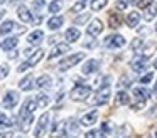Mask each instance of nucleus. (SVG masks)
<instances>
[{"label": "nucleus", "instance_id": "nucleus-1", "mask_svg": "<svg viewBox=\"0 0 157 138\" xmlns=\"http://www.w3.org/2000/svg\"><path fill=\"white\" fill-rule=\"evenodd\" d=\"M90 93H91V88L90 86L78 84V86H75L73 91H71V99L73 101H85L86 98L90 96Z\"/></svg>", "mask_w": 157, "mask_h": 138}, {"label": "nucleus", "instance_id": "nucleus-2", "mask_svg": "<svg viewBox=\"0 0 157 138\" xmlns=\"http://www.w3.org/2000/svg\"><path fill=\"white\" fill-rule=\"evenodd\" d=\"M83 59H85V52L73 54V56L66 57L64 61H61V64H59V71H68L69 67L76 66V64H78V62H81Z\"/></svg>", "mask_w": 157, "mask_h": 138}, {"label": "nucleus", "instance_id": "nucleus-3", "mask_svg": "<svg viewBox=\"0 0 157 138\" xmlns=\"http://www.w3.org/2000/svg\"><path fill=\"white\" fill-rule=\"evenodd\" d=\"M103 44H105V47H110V49H117V47H123L127 44L125 37L120 35V34H112V35H108L105 40H103Z\"/></svg>", "mask_w": 157, "mask_h": 138}, {"label": "nucleus", "instance_id": "nucleus-4", "mask_svg": "<svg viewBox=\"0 0 157 138\" xmlns=\"http://www.w3.org/2000/svg\"><path fill=\"white\" fill-rule=\"evenodd\" d=\"M42 57H44V50H36L34 54H32L31 57H29V61H25L24 64H21V66H19V73H24V71H27L29 67H32V66H36V64L39 62V61L42 59Z\"/></svg>", "mask_w": 157, "mask_h": 138}, {"label": "nucleus", "instance_id": "nucleus-5", "mask_svg": "<svg viewBox=\"0 0 157 138\" xmlns=\"http://www.w3.org/2000/svg\"><path fill=\"white\" fill-rule=\"evenodd\" d=\"M48 123H49V113H44L41 118H39V123L34 130V136L36 138H42L46 135V130H48Z\"/></svg>", "mask_w": 157, "mask_h": 138}, {"label": "nucleus", "instance_id": "nucleus-6", "mask_svg": "<svg viewBox=\"0 0 157 138\" xmlns=\"http://www.w3.org/2000/svg\"><path fill=\"white\" fill-rule=\"evenodd\" d=\"M110 86L105 84V88H100V91L96 93V98H95V104L96 106H101V104H106L110 99Z\"/></svg>", "mask_w": 157, "mask_h": 138}, {"label": "nucleus", "instance_id": "nucleus-7", "mask_svg": "<svg viewBox=\"0 0 157 138\" xmlns=\"http://www.w3.org/2000/svg\"><path fill=\"white\" fill-rule=\"evenodd\" d=\"M21 120H19V123H21V130L24 131V133H27L29 130H31V125H32V120H34V116H32V113H29V111H21Z\"/></svg>", "mask_w": 157, "mask_h": 138}, {"label": "nucleus", "instance_id": "nucleus-8", "mask_svg": "<svg viewBox=\"0 0 157 138\" xmlns=\"http://www.w3.org/2000/svg\"><path fill=\"white\" fill-rule=\"evenodd\" d=\"M101 30H103V24H101V20H98V19H95L88 27H86V34H88L90 37L100 35V32H101Z\"/></svg>", "mask_w": 157, "mask_h": 138}, {"label": "nucleus", "instance_id": "nucleus-9", "mask_svg": "<svg viewBox=\"0 0 157 138\" xmlns=\"http://www.w3.org/2000/svg\"><path fill=\"white\" fill-rule=\"evenodd\" d=\"M19 103V93H15V91H7L5 93V96H4V104H5V108H14L15 104Z\"/></svg>", "mask_w": 157, "mask_h": 138}, {"label": "nucleus", "instance_id": "nucleus-10", "mask_svg": "<svg viewBox=\"0 0 157 138\" xmlns=\"http://www.w3.org/2000/svg\"><path fill=\"white\" fill-rule=\"evenodd\" d=\"M98 116H100V113H98L96 110L90 111L88 114H85V116L81 118V125H83V126H90V125L96 123V120H98Z\"/></svg>", "mask_w": 157, "mask_h": 138}, {"label": "nucleus", "instance_id": "nucleus-11", "mask_svg": "<svg viewBox=\"0 0 157 138\" xmlns=\"http://www.w3.org/2000/svg\"><path fill=\"white\" fill-rule=\"evenodd\" d=\"M98 69H100V61L98 59H90V61H86V64L83 66V73L85 74H93Z\"/></svg>", "mask_w": 157, "mask_h": 138}, {"label": "nucleus", "instance_id": "nucleus-12", "mask_svg": "<svg viewBox=\"0 0 157 138\" xmlns=\"http://www.w3.org/2000/svg\"><path fill=\"white\" fill-rule=\"evenodd\" d=\"M64 52H69V44H63L61 42L49 52V59H54V57L61 56V54H64Z\"/></svg>", "mask_w": 157, "mask_h": 138}, {"label": "nucleus", "instance_id": "nucleus-13", "mask_svg": "<svg viewBox=\"0 0 157 138\" xmlns=\"http://www.w3.org/2000/svg\"><path fill=\"white\" fill-rule=\"evenodd\" d=\"M145 64H147V59L145 57H137V59H133L132 62H130V67H132V71H135V73H140V71L145 69Z\"/></svg>", "mask_w": 157, "mask_h": 138}, {"label": "nucleus", "instance_id": "nucleus-14", "mask_svg": "<svg viewBox=\"0 0 157 138\" xmlns=\"http://www.w3.org/2000/svg\"><path fill=\"white\" fill-rule=\"evenodd\" d=\"M17 15H19V19H21L22 22H32V13L29 12V9L24 7V5H21L17 9Z\"/></svg>", "mask_w": 157, "mask_h": 138}, {"label": "nucleus", "instance_id": "nucleus-15", "mask_svg": "<svg viewBox=\"0 0 157 138\" xmlns=\"http://www.w3.org/2000/svg\"><path fill=\"white\" fill-rule=\"evenodd\" d=\"M130 103V96L128 93L125 91H118L115 96V106H123V104H128Z\"/></svg>", "mask_w": 157, "mask_h": 138}, {"label": "nucleus", "instance_id": "nucleus-16", "mask_svg": "<svg viewBox=\"0 0 157 138\" xmlns=\"http://www.w3.org/2000/svg\"><path fill=\"white\" fill-rule=\"evenodd\" d=\"M79 35H81V32H79L76 27L68 29V30H66V34H64V37H66V40H68V42H76V40L79 39Z\"/></svg>", "mask_w": 157, "mask_h": 138}, {"label": "nucleus", "instance_id": "nucleus-17", "mask_svg": "<svg viewBox=\"0 0 157 138\" xmlns=\"http://www.w3.org/2000/svg\"><path fill=\"white\" fill-rule=\"evenodd\" d=\"M139 20H140V13L139 12H130L128 15H127V25H128L130 29H133V27L139 25Z\"/></svg>", "mask_w": 157, "mask_h": 138}, {"label": "nucleus", "instance_id": "nucleus-18", "mask_svg": "<svg viewBox=\"0 0 157 138\" xmlns=\"http://www.w3.org/2000/svg\"><path fill=\"white\" fill-rule=\"evenodd\" d=\"M133 96H135L137 99L147 101V99H149V96H150V91L147 89V88H135V89H133Z\"/></svg>", "mask_w": 157, "mask_h": 138}, {"label": "nucleus", "instance_id": "nucleus-19", "mask_svg": "<svg viewBox=\"0 0 157 138\" xmlns=\"http://www.w3.org/2000/svg\"><path fill=\"white\" fill-rule=\"evenodd\" d=\"M155 15H157V5H149L147 9H144V19H145L147 22L154 20Z\"/></svg>", "mask_w": 157, "mask_h": 138}, {"label": "nucleus", "instance_id": "nucleus-20", "mask_svg": "<svg viewBox=\"0 0 157 138\" xmlns=\"http://www.w3.org/2000/svg\"><path fill=\"white\" fill-rule=\"evenodd\" d=\"M63 22H64V19H63V17H52V19L48 20V27L51 30H58L59 27L63 25Z\"/></svg>", "mask_w": 157, "mask_h": 138}, {"label": "nucleus", "instance_id": "nucleus-21", "mask_svg": "<svg viewBox=\"0 0 157 138\" xmlns=\"http://www.w3.org/2000/svg\"><path fill=\"white\" fill-rule=\"evenodd\" d=\"M42 37H44V32L42 30H34V32L29 35V44H32V46H36V44H39L42 40Z\"/></svg>", "mask_w": 157, "mask_h": 138}, {"label": "nucleus", "instance_id": "nucleus-22", "mask_svg": "<svg viewBox=\"0 0 157 138\" xmlns=\"http://www.w3.org/2000/svg\"><path fill=\"white\" fill-rule=\"evenodd\" d=\"M108 25L113 27V29L120 27V25H122V17H120L118 13H110V17H108Z\"/></svg>", "mask_w": 157, "mask_h": 138}, {"label": "nucleus", "instance_id": "nucleus-23", "mask_svg": "<svg viewBox=\"0 0 157 138\" xmlns=\"http://www.w3.org/2000/svg\"><path fill=\"white\" fill-rule=\"evenodd\" d=\"M51 83H52L51 76H41L37 81H36V86L42 89V88H49V86H51Z\"/></svg>", "mask_w": 157, "mask_h": 138}, {"label": "nucleus", "instance_id": "nucleus-24", "mask_svg": "<svg viewBox=\"0 0 157 138\" xmlns=\"http://www.w3.org/2000/svg\"><path fill=\"white\" fill-rule=\"evenodd\" d=\"M14 29H15V22L14 20H7V22H4L2 27H0V34H9V32H12Z\"/></svg>", "mask_w": 157, "mask_h": 138}, {"label": "nucleus", "instance_id": "nucleus-25", "mask_svg": "<svg viewBox=\"0 0 157 138\" xmlns=\"http://www.w3.org/2000/svg\"><path fill=\"white\" fill-rule=\"evenodd\" d=\"M17 44H19V39H17V37H9V39H5V42L2 44V47H4L5 50H10V49H14Z\"/></svg>", "mask_w": 157, "mask_h": 138}, {"label": "nucleus", "instance_id": "nucleus-26", "mask_svg": "<svg viewBox=\"0 0 157 138\" xmlns=\"http://www.w3.org/2000/svg\"><path fill=\"white\" fill-rule=\"evenodd\" d=\"M32 79H34L32 76H25L24 79H22L21 83H19V88H21L22 91H27V89H31V88H32Z\"/></svg>", "mask_w": 157, "mask_h": 138}, {"label": "nucleus", "instance_id": "nucleus-27", "mask_svg": "<svg viewBox=\"0 0 157 138\" xmlns=\"http://www.w3.org/2000/svg\"><path fill=\"white\" fill-rule=\"evenodd\" d=\"M36 108H37V101H36V99H27V101H25V106L22 108V110L29 111V113H34Z\"/></svg>", "mask_w": 157, "mask_h": 138}, {"label": "nucleus", "instance_id": "nucleus-28", "mask_svg": "<svg viewBox=\"0 0 157 138\" xmlns=\"http://www.w3.org/2000/svg\"><path fill=\"white\" fill-rule=\"evenodd\" d=\"M14 125V120L9 116H5L4 113H0V126H12Z\"/></svg>", "mask_w": 157, "mask_h": 138}, {"label": "nucleus", "instance_id": "nucleus-29", "mask_svg": "<svg viewBox=\"0 0 157 138\" xmlns=\"http://www.w3.org/2000/svg\"><path fill=\"white\" fill-rule=\"evenodd\" d=\"M61 7H63V3L59 2V0H54V2L49 3V12H51V13H58L59 10H61Z\"/></svg>", "mask_w": 157, "mask_h": 138}, {"label": "nucleus", "instance_id": "nucleus-30", "mask_svg": "<svg viewBox=\"0 0 157 138\" xmlns=\"http://www.w3.org/2000/svg\"><path fill=\"white\" fill-rule=\"evenodd\" d=\"M106 3H108V0H93V2H91V9L93 10H101Z\"/></svg>", "mask_w": 157, "mask_h": 138}, {"label": "nucleus", "instance_id": "nucleus-31", "mask_svg": "<svg viewBox=\"0 0 157 138\" xmlns=\"http://www.w3.org/2000/svg\"><path fill=\"white\" fill-rule=\"evenodd\" d=\"M132 3V0H117V3H115V9L117 10H125L127 7Z\"/></svg>", "mask_w": 157, "mask_h": 138}, {"label": "nucleus", "instance_id": "nucleus-32", "mask_svg": "<svg viewBox=\"0 0 157 138\" xmlns=\"http://www.w3.org/2000/svg\"><path fill=\"white\" fill-rule=\"evenodd\" d=\"M88 2H90V0H79L78 3H75V5H73V12H76V13L81 12V10L86 7V3H88Z\"/></svg>", "mask_w": 157, "mask_h": 138}, {"label": "nucleus", "instance_id": "nucleus-33", "mask_svg": "<svg viewBox=\"0 0 157 138\" xmlns=\"http://www.w3.org/2000/svg\"><path fill=\"white\" fill-rule=\"evenodd\" d=\"M36 101H37V106L44 108V106H48V103H49V98L46 96V94H39V98H37Z\"/></svg>", "mask_w": 157, "mask_h": 138}, {"label": "nucleus", "instance_id": "nucleus-34", "mask_svg": "<svg viewBox=\"0 0 157 138\" xmlns=\"http://www.w3.org/2000/svg\"><path fill=\"white\" fill-rule=\"evenodd\" d=\"M144 46L142 39H133L132 42H130V47H132V50H135V52H139V49Z\"/></svg>", "mask_w": 157, "mask_h": 138}, {"label": "nucleus", "instance_id": "nucleus-35", "mask_svg": "<svg viewBox=\"0 0 157 138\" xmlns=\"http://www.w3.org/2000/svg\"><path fill=\"white\" fill-rule=\"evenodd\" d=\"M154 49H155V44H149V46H145V49H144V57H150L154 52Z\"/></svg>", "mask_w": 157, "mask_h": 138}, {"label": "nucleus", "instance_id": "nucleus-36", "mask_svg": "<svg viewBox=\"0 0 157 138\" xmlns=\"http://www.w3.org/2000/svg\"><path fill=\"white\" fill-rule=\"evenodd\" d=\"M154 0H139L137 2V5H139V9H147L149 5H152Z\"/></svg>", "mask_w": 157, "mask_h": 138}, {"label": "nucleus", "instance_id": "nucleus-37", "mask_svg": "<svg viewBox=\"0 0 157 138\" xmlns=\"http://www.w3.org/2000/svg\"><path fill=\"white\" fill-rule=\"evenodd\" d=\"M154 79V76H152V73H147L145 74V76H142V77H140V83H142V84H147V83H150V81H152Z\"/></svg>", "mask_w": 157, "mask_h": 138}, {"label": "nucleus", "instance_id": "nucleus-38", "mask_svg": "<svg viewBox=\"0 0 157 138\" xmlns=\"http://www.w3.org/2000/svg\"><path fill=\"white\" fill-rule=\"evenodd\" d=\"M32 5H34L36 10H41L42 7H44V0H34V2H32Z\"/></svg>", "mask_w": 157, "mask_h": 138}, {"label": "nucleus", "instance_id": "nucleus-39", "mask_svg": "<svg viewBox=\"0 0 157 138\" xmlns=\"http://www.w3.org/2000/svg\"><path fill=\"white\" fill-rule=\"evenodd\" d=\"M144 106H145V101H144V99H139V101H137V103L135 104H133V110H142V108Z\"/></svg>", "mask_w": 157, "mask_h": 138}, {"label": "nucleus", "instance_id": "nucleus-40", "mask_svg": "<svg viewBox=\"0 0 157 138\" xmlns=\"http://www.w3.org/2000/svg\"><path fill=\"white\" fill-rule=\"evenodd\" d=\"M7 74H9V66H4L2 69H0V79H4Z\"/></svg>", "mask_w": 157, "mask_h": 138}, {"label": "nucleus", "instance_id": "nucleus-41", "mask_svg": "<svg viewBox=\"0 0 157 138\" xmlns=\"http://www.w3.org/2000/svg\"><path fill=\"white\" fill-rule=\"evenodd\" d=\"M96 136H98V131H96V130H90L88 133H86L85 138H96Z\"/></svg>", "mask_w": 157, "mask_h": 138}, {"label": "nucleus", "instance_id": "nucleus-42", "mask_svg": "<svg viewBox=\"0 0 157 138\" xmlns=\"http://www.w3.org/2000/svg\"><path fill=\"white\" fill-rule=\"evenodd\" d=\"M101 131L103 133H110V123L108 121H105V123L101 125Z\"/></svg>", "mask_w": 157, "mask_h": 138}, {"label": "nucleus", "instance_id": "nucleus-43", "mask_svg": "<svg viewBox=\"0 0 157 138\" xmlns=\"http://www.w3.org/2000/svg\"><path fill=\"white\" fill-rule=\"evenodd\" d=\"M88 17H90V15H83V17H79V19H76V25H79V24H85L86 20H88Z\"/></svg>", "mask_w": 157, "mask_h": 138}, {"label": "nucleus", "instance_id": "nucleus-44", "mask_svg": "<svg viewBox=\"0 0 157 138\" xmlns=\"http://www.w3.org/2000/svg\"><path fill=\"white\" fill-rule=\"evenodd\" d=\"M0 138H12V133L9 131V133H0Z\"/></svg>", "mask_w": 157, "mask_h": 138}, {"label": "nucleus", "instance_id": "nucleus-45", "mask_svg": "<svg viewBox=\"0 0 157 138\" xmlns=\"http://www.w3.org/2000/svg\"><path fill=\"white\" fill-rule=\"evenodd\" d=\"M154 96L157 98V84H155V88H154Z\"/></svg>", "mask_w": 157, "mask_h": 138}, {"label": "nucleus", "instance_id": "nucleus-46", "mask_svg": "<svg viewBox=\"0 0 157 138\" xmlns=\"http://www.w3.org/2000/svg\"><path fill=\"white\" fill-rule=\"evenodd\" d=\"M2 17H4V10H0V19H2Z\"/></svg>", "mask_w": 157, "mask_h": 138}, {"label": "nucleus", "instance_id": "nucleus-47", "mask_svg": "<svg viewBox=\"0 0 157 138\" xmlns=\"http://www.w3.org/2000/svg\"><path fill=\"white\" fill-rule=\"evenodd\" d=\"M154 67H155V69H157V59L154 61Z\"/></svg>", "mask_w": 157, "mask_h": 138}, {"label": "nucleus", "instance_id": "nucleus-48", "mask_svg": "<svg viewBox=\"0 0 157 138\" xmlns=\"http://www.w3.org/2000/svg\"><path fill=\"white\" fill-rule=\"evenodd\" d=\"M0 3H5V0H0Z\"/></svg>", "mask_w": 157, "mask_h": 138}, {"label": "nucleus", "instance_id": "nucleus-49", "mask_svg": "<svg viewBox=\"0 0 157 138\" xmlns=\"http://www.w3.org/2000/svg\"><path fill=\"white\" fill-rule=\"evenodd\" d=\"M155 138H157V130H155Z\"/></svg>", "mask_w": 157, "mask_h": 138}, {"label": "nucleus", "instance_id": "nucleus-50", "mask_svg": "<svg viewBox=\"0 0 157 138\" xmlns=\"http://www.w3.org/2000/svg\"><path fill=\"white\" fill-rule=\"evenodd\" d=\"M100 138H105V135H103V136H100Z\"/></svg>", "mask_w": 157, "mask_h": 138}]
</instances>
